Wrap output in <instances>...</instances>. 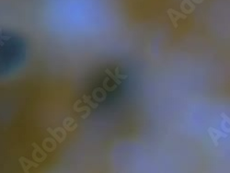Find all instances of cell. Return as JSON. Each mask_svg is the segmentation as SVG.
<instances>
[{"label":"cell","instance_id":"cell-1","mask_svg":"<svg viewBox=\"0 0 230 173\" xmlns=\"http://www.w3.org/2000/svg\"><path fill=\"white\" fill-rule=\"evenodd\" d=\"M167 15H169V19L172 22V24H173L174 28H178V20L181 19V20H186L187 17L185 16L182 13H180L177 10L173 9V8H169L167 9Z\"/></svg>","mask_w":230,"mask_h":173},{"label":"cell","instance_id":"cell-2","mask_svg":"<svg viewBox=\"0 0 230 173\" xmlns=\"http://www.w3.org/2000/svg\"><path fill=\"white\" fill-rule=\"evenodd\" d=\"M208 134L211 137V139L212 141L214 142V144L215 146H217L218 145V139L221 138V137H227V135L225 134V133L223 132H221L217 129H215V128L214 127H209L208 128Z\"/></svg>","mask_w":230,"mask_h":173},{"label":"cell","instance_id":"cell-3","mask_svg":"<svg viewBox=\"0 0 230 173\" xmlns=\"http://www.w3.org/2000/svg\"><path fill=\"white\" fill-rule=\"evenodd\" d=\"M106 96H107V94H106V91H104L103 88H95L94 91H93V94H92L93 99L98 101V102H101V101H103L106 99Z\"/></svg>","mask_w":230,"mask_h":173},{"label":"cell","instance_id":"cell-4","mask_svg":"<svg viewBox=\"0 0 230 173\" xmlns=\"http://www.w3.org/2000/svg\"><path fill=\"white\" fill-rule=\"evenodd\" d=\"M221 117H222V123H221L222 130L227 133H230V118L225 112L221 113Z\"/></svg>","mask_w":230,"mask_h":173},{"label":"cell","instance_id":"cell-5","mask_svg":"<svg viewBox=\"0 0 230 173\" xmlns=\"http://www.w3.org/2000/svg\"><path fill=\"white\" fill-rule=\"evenodd\" d=\"M83 101H84V102H85V103H87V104L89 105L91 108H93V109L98 108V103L93 102V101L91 100V97H89V96L84 95V96H83Z\"/></svg>","mask_w":230,"mask_h":173},{"label":"cell","instance_id":"cell-6","mask_svg":"<svg viewBox=\"0 0 230 173\" xmlns=\"http://www.w3.org/2000/svg\"><path fill=\"white\" fill-rule=\"evenodd\" d=\"M105 73L108 75V76L112 79V80L117 84V85H120V84H122V82H121V79H119V78H117L116 77V76H115V75H113L112 73V71H110V69H106L105 70Z\"/></svg>","mask_w":230,"mask_h":173},{"label":"cell","instance_id":"cell-7","mask_svg":"<svg viewBox=\"0 0 230 173\" xmlns=\"http://www.w3.org/2000/svg\"><path fill=\"white\" fill-rule=\"evenodd\" d=\"M108 80H109V77H106V78L104 79V81H103V88H104L107 91H112V90H114L115 88H117V86H116V85H114L113 87L110 88V87L108 86Z\"/></svg>","mask_w":230,"mask_h":173},{"label":"cell","instance_id":"cell-8","mask_svg":"<svg viewBox=\"0 0 230 173\" xmlns=\"http://www.w3.org/2000/svg\"><path fill=\"white\" fill-rule=\"evenodd\" d=\"M115 76H116V77L119 79H126L127 78L126 75H121L120 74V68H119V66H117V67L115 68Z\"/></svg>","mask_w":230,"mask_h":173},{"label":"cell","instance_id":"cell-9","mask_svg":"<svg viewBox=\"0 0 230 173\" xmlns=\"http://www.w3.org/2000/svg\"><path fill=\"white\" fill-rule=\"evenodd\" d=\"M75 110L77 112H83V110H87V112H90V109H89L88 106H84V107H81V108H76V109H75Z\"/></svg>","mask_w":230,"mask_h":173},{"label":"cell","instance_id":"cell-10","mask_svg":"<svg viewBox=\"0 0 230 173\" xmlns=\"http://www.w3.org/2000/svg\"><path fill=\"white\" fill-rule=\"evenodd\" d=\"M182 1H184L185 3H186V4H187V5H188V6H189L190 7H191V8H192V9L193 11H194V9H195V8H196L195 5H194V4H193V3H192V1H191V0H182Z\"/></svg>","mask_w":230,"mask_h":173},{"label":"cell","instance_id":"cell-11","mask_svg":"<svg viewBox=\"0 0 230 173\" xmlns=\"http://www.w3.org/2000/svg\"><path fill=\"white\" fill-rule=\"evenodd\" d=\"M192 1L193 3H197V4H201V3H202L203 1H204V0H192Z\"/></svg>","mask_w":230,"mask_h":173}]
</instances>
